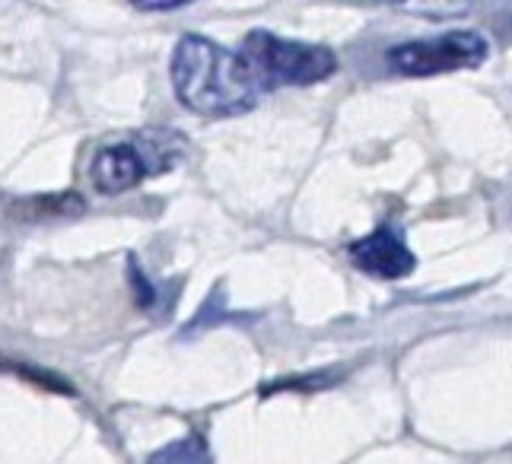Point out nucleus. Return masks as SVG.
<instances>
[{"mask_svg":"<svg viewBox=\"0 0 512 464\" xmlns=\"http://www.w3.org/2000/svg\"><path fill=\"white\" fill-rule=\"evenodd\" d=\"M147 464H214V458H210V445L204 436L188 433L182 439L163 445L160 452H153Z\"/></svg>","mask_w":512,"mask_h":464,"instance_id":"obj_6","label":"nucleus"},{"mask_svg":"<svg viewBox=\"0 0 512 464\" xmlns=\"http://www.w3.org/2000/svg\"><path fill=\"white\" fill-rule=\"evenodd\" d=\"M172 86L185 109L204 118L245 115L264 96L239 51H226L204 35H182L175 45Z\"/></svg>","mask_w":512,"mask_h":464,"instance_id":"obj_1","label":"nucleus"},{"mask_svg":"<svg viewBox=\"0 0 512 464\" xmlns=\"http://www.w3.org/2000/svg\"><path fill=\"white\" fill-rule=\"evenodd\" d=\"M490 55L487 35L471 29H455L433 35V39L404 42L388 51V67L404 77H436L449 70H468L481 67Z\"/></svg>","mask_w":512,"mask_h":464,"instance_id":"obj_4","label":"nucleus"},{"mask_svg":"<svg viewBox=\"0 0 512 464\" xmlns=\"http://www.w3.org/2000/svg\"><path fill=\"white\" fill-rule=\"evenodd\" d=\"M350 264L376 280H401L414 271V252L395 226H379L350 245Z\"/></svg>","mask_w":512,"mask_h":464,"instance_id":"obj_5","label":"nucleus"},{"mask_svg":"<svg viewBox=\"0 0 512 464\" xmlns=\"http://www.w3.org/2000/svg\"><path fill=\"white\" fill-rule=\"evenodd\" d=\"M239 58L249 64L258 86L271 93L274 86H309L328 80L338 70V58L325 45L280 39L268 29H255L245 35Z\"/></svg>","mask_w":512,"mask_h":464,"instance_id":"obj_2","label":"nucleus"},{"mask_svg":"<svg viewBox=\"0 0 512 464\" xmlns=\"http://www.w3.org/2000/svg\"><path fill=\"white\" fill-rule=\"evenodd\" d=\"M182 137L172 134H140L121 144L105 147L93 163V185L102 194H121L144 182L147 175H160L182 159Z\"/></svg>","mask_w":512,"mask_h":464,"instance_id":"obj_3","label":"nucleus"},{"mask_svg":"<svg viewBox=\"0 0 512 464\" xmlns=\"http://www.w3.org/2000/svg\"><path fill=\"white\" fill-rule=\"evenodd\" d=\"M0 369H7V372H16V376H23L26 382H35L39 388H51V391H64V395H70V385H64V379L58 376H51V372H42V369H35L29 363H16V360H0Z\"/></svg>","mask_w":512,"mask_h":464,"instance_id":"obj_7","label":"nucleus"}]
</instances>
